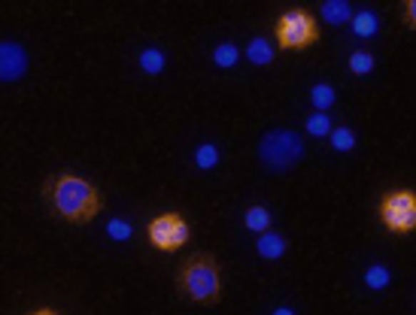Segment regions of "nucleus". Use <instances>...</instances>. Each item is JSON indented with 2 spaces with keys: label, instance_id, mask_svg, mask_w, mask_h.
I'll return each instance as SVG.
<instances>
[{
  "label": "nucleus",
  "instance_id": "nucleus-3",
  "mask_svg": "<svg viewBox=\"0 0 416 315\" xmlns=\"http://www.w3.org/2000/svg\"><path fill=\"white\" fill-rule=\"evenodd\" d=\"M301 158H304V140L295 130H286V128L268 130L258 143V161L270 173H286V170L301 164Z\"/></svg>",
  "mask_w": 416,
  "mask_h": 315
},
{
  "label": "nucleus",
  "instance_id": "nucleus-9",
  "mask_svg": "<svg viewBox=\"0 0 416 315\" xmlns=\"http://www.w3.org/2000/svg\"><path fill=\"white\" fill-rule=\"evenodd\" d=\"M246 58H249V64H255V67H268V64H273V58H277V48H273L268 36H253L246 46Z\"/></svg>",
  "mask_w": 416,
  "mask_h": 315
},
{
  "label": "nucleus",
  "instance_id": "nucleus-24",
  "mask_svg": "<svg viewBox=\"0 0 416 315\" xmlns=\"http://www.w3.org/2000/svg\"><path fill=\"white\" fill-rule=\"evenodd\" d=\"M31 315H58L55 309H37V312H31Z\"/></svg>",
  "mask_w": 416,
  "mask_h": 315
},
{
  "label": "nucleus",
  "instance_id": "nucleus-23",
  "mask_svg": "<svg viewBox=\"0 0 416 315\" xmlns=\"http://www.w3.org/2000/svg\"><path fill=\"white\" fill-rule=\"evenodd\" d=\"M270 315H295V309H292V306H277Z\"/></svg>",
  "mask_w": 416,
  "mask_h": 315
},
{
  "label": "nucleus",
  "instance_id": "nucleus-7",
  "mask_svg": "<svg viewBox=\"0 0 416 315\" xmlns=\"http://www.w3.org/2000/svg\"><path fill=\"white\" fill-rule=\"evenodd\" d=\"M25 73H28V52H25V46L4 40V43H0V82H19Z\"/></svg>",
  "mask_w": 416,
  "mask_h": 315
},
{
  "label": "nucleus",
  "instance_id": "nucleus-18",
  "mask_svg": "<svg viewBox=\"0 0 416 315\" xmlns=\"http://www.w3.org/2000/svg\"><path fill=\"white\" fill-rule=\"evenodd\" d=\"M213 61H216L222 70H231L237 61H240V48L234 43H222V46H216V52H213Z\"/></svg>",
  "mask_w": 416,
  "mask_h": 315
},
{
  "label": "nucleus",
  "instance_id": "nucleus-10",
  "mask_svg": "<svg viewBox=\"0 0 416 315\" xmlns=\"http://www.w3.org/2000/svg\"><path fill=\"white\" fill-rule=\"evenodd\" d=\"M319 16H323L325 24H335V28H340V24H350L352 6H350V0H325V4L319 6Z\"/></svg>",
  "mask_w": 416,
  "mask_h": 315
},
{
  "label": "nucleus",
  "instance_id": "nucleus-1",
  "mask_svg": "<svg viewBox=\"0 0 416 315\" xmlns=\"http://www.w3.org/2000/svg\"><path fill=\"white\" fill-rule=\"evenodd\" d=\"M46 200L52 203V210L73 224H88L94 215L103 210V194L73 173H58L43 185Z\"/></svg>",
  "mask_w": 416,
  "mask_h": 315
},
{
  "label": "nucleus",
  "instance_id": "nucleus-8",
  "mask_svg": "<svg viewBox=\"0 0 416 315\" xmlns=\"http://www.w3.org/2000/svg\"><path fill=\"white\" fill-rule=\"evenodd\" d=\"M286 249H289V242L283 234H277V230H265V234H258V239H255V252L265 261H280L283 254H286Z\"/></svg>",
  "mask_w": 416,
  "mask_h": 315
},
{
  "label": "nucleus",
  "instance_id": "nucleus-16",
  "mask_svg": "<svg viewBox=\"0 0 416 315\" xmlns=\"http://www.w3.org/2000/svg\"><path fill=\"white\" fill-rule=\"evenodd\" d=\"M219 145H213V143H201L198 149H195V167L198 170H213L219 164Z\"/></svg>",
  "mask_w": 416,
  "mask_h": 315
},
{
  "label": "nucleus",
  "instance_id": "nucleus-17",
  "mask_svg": "<svg viewBox=\"0 0 416 315\" xmlns=\"http://www.w3.org/2000/svg\"><path fill=\"white\" fill-rule=\"evenodd\" d=\"M328 140H331V149L335 152H352L355 149V133H352V128H331V133H328Z\"/></svg>",
  "mask_w": 416,
  "mask_h": 315
},
{
  "label": "nucleus",
  "instance_id": "nucleus-4",
  "mask_svg": "<svg viewBox=\"0 0 416 315\" xmlns=\"http://www.w3.org/2000/svg\"><path fill=\"white\" fill-rule=\"evenodd\" d=\"M280 48H289V52H301V48L313 46L319 40V24L307 9H289L277 19V28H273Z\"/></svg>",
  "mask_w": 416,
  "mask_h": 315
},
{
  "label": "nucleus",
  "instance_id": "nucleus-13",
  "mask_svg": "<svg viewBox=\"0 0 416 315\" xmlns=\"http://www.w3.org/2000/svg\"><path fill=\"white\" fill-rule=\"evenodd\" d=\"M140 67H143L146 76H158L168 67V55L161 52V48H143L140 52Z\"/></svg>",
  "mask_w": 416,
  "mask_h": 315
},
{
  "label": "nucleus",
  "instance_id": "nucleus-2",
  "mask_svg": "<svg viewBox=\"0 0 416 315\" xmlns=\"http://www.w3.org/2000/svg\"><path fill=\"white\" fill-rule=\"evenodd\" d=\"M176 288H180V294L192 303H204V306L219 303L222 300V267H219V261L213 258L210 252L192 254V258L180 267Z\"/></svg>",
  "mask_w": 416,
  "mask_h": 315
},
{
  "label": "nucleus",
  "instance_id": "nucleus-15",
  "mask_svg": "<svg viewBox=\"0 0 416 315\" xmlns=\"http://www.w3.org/2000/svg\"><path fill=\"white\" fill-rule=\"evenodd\" d=\"M389 282H392L389 267L374 264V267H367V270H365V285L371 288V291H383V288H389Z\"/></svg>",
  "mask_w": 416,
  "mask_h": 315
},
{
  "label": "nucleus",
  "instance_id": "nucleus-21",
  "mask_svg": "<svg viewBox=\"0 0 416 315\" xmlns=\"http://www.w3.org/2000/svg\"><path fill=\"white\" fill-rule=\"evenodd\" d=\"M131 234H134V230H131V224L125 222V218H110V222H106V237L110 239L125 242V239H131Z\"/></svg>",
  "mask_w": 416,
  "mask_h": 315
},
{
  "label": "nucleus",
  "instance_id": "nucleus-20",
  "mask_svg": "<svg viewBox=\"0 0 416 315\" xmlns=\"http://www.w3.org/2000/svg\"><path fill=\"white\" fill-rule=\"evenodd\" d=\"M331 128H335V121H331L325 113H313L307 118V133H313V137H328Z\"/></svg>",
  "mask_w": 416,
  "mask_h": 315
},
{
  "label": "nucleus",
  "instance_id": "nucleus-11",
  "mask_svg": "<svg viewBox=\"0 0 416 315\" xmlns=\"http://www.w3.org/2000/svg\"><path fill=\"white\" fill-rule=\"evenodd\" d=\"M350 24H352V33L355 36H365V40H371V36L380 31V19L374 16L371 9H362V12H352V19H350Z\"/></svg>",
  "mask_w": 416,
  "mask_h": 315
},
{
  "label": "nucleus",
  "instance_id": "nucleus-6",
  "mask_svg": "<svg viewBox=\"0 0 416 315\" xmlns=\"http://www.w3.org/2000/svg\"><path fill=\"white\" fill-rule=\"evenodd\" d=\"M146 237L158 252H180L192 237V227L180 212H161L146 224Z\"/></svg>",
  "mask_w": 416,
  "mask_h": 315
},
{
  "label": "nucleus",
  "instance_id": "nucleus-22",
  "mask_svg": "<svg viewBox=\"0 0 416 315\" xmlns=\"http://www.w3.org/2000/svg\"><path fill=\"white\" fill-rule=\"evenodd\" d=\"M404 21H407V28L416 24V4L413 0H404Z\"/></svg>",
  "mask_w": 416,
  "mask_h": 315
},
{
  "label": "nucleus",
  "instance_id": "nucleus-14",
  "mask_svg": "<svg viewBox=\"0 0 416 315\" xmlns=\"http://www.w3.org/2000/svg\"><path fill=\"white\" fill-rule=\"evenodd\" d=\"M243 224L253 230V234H265V230H270V212H268V206H249V210L243 212Z\"/></svg>",
  "mask_w": 416,
  "mask_h": 315
},
{
  "label": "nucleus",
  "instance_id": "nucleus-19",
  "mask_svg": "<svg viewBox=\"0 0 416 315\" xmlns=\"http://www.w3.org/2000/svg\"><path fill=\"white\" fill-rule=\"evenodd\" d=\"M374 55L365 52V48H359V52L350 55V73H355V76H367V73H374Z\"/></svg>",
  "mask_w": 416,
  "mask_h": 315
},
{
  "label": "nucleus",
  "instance_id": "nucleus-12",
  "mask_svg": "<svg viewBox=\"0 0 416 315\" xmlns=\"http://www.w3.org/2000/svg\"><path fill=\"white\" fill-rule=\"evenodd\" d=\"M310 100H313V106H316V113H328V109L335 106V100H338L335 85H328V82H316L313 88H310Z\"/></svg>",
  "mask_w": 416,
  "mask_h": 315
},
{
  "label": "nucleus",
  "instance_id": "nucleus-5",
  "mask_svg": "<svg viewBox=\"0 0 416 315\" xmlns=\"http://www.w3.org/2000/svg\"><path fill=\"white\" fill-rule=\"evenodd\" d=\"M380 222L392 234H410L416 227V194L407 188L386 191L383 200H380Z\"/></svg>",
  "mask_w": 416,
  "mask_h": 315
}]
</instances>
